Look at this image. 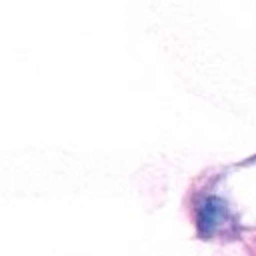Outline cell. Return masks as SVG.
<instances>
[{
    "instance_id": "6da1fadb",
    "label": "cell",
    "mask_w": 256,
    "mask_h": 256,
    "mask_svg": "<svg viewBox=\"0 0 256 256\" xmlns=\"http://www.w3.org/2000/svg\"><path fill=\"white\" fill-rule=\"evenodd\" d=\"M228 220L226 208L220 202V198H206L198 212V228L204 234H212Z\"/></svg>"
}]
</instances>
